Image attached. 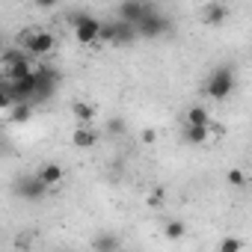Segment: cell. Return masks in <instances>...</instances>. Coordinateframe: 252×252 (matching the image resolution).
<instances>
[{
    "label": "cell",
    "mask_w": 252,
    "mask_h": 252,
    "mask_svg": "<svg viewBox=\"0 0 252 252\" xmlns=\"http://www.w3.org/2000/svg\"><path fill=\"white\" fill-rule=\"evenodd\" d=\"M65 21L71 24L77 45H98L101 18H95V15H89V12H83V9H74V12H68V15H65Z\"/></svg>",
    "instance_id": "cell-1"
},
{
    "label": "cell",
    "mask_w": 252,
    "mask_h": 252,
    "mask_svg": "<svg viewBox=\"0 0 252 252\" xmlns=\"http://www.w3.org/2000/svg\"><path fill=\"white\" fill-rule=\"evenodd\" d=\"M237 86V77H234V68L231 65H220L211 71V77L205 80V95L214 98V101H225Z\"/></svg>",
    "instance_id": "cell-2"
},
{
    "label": "cell",
    "mask_w": 252,
    "mask_h": 252,
    "mask_svg": "<svg viewBox=\"0 0 252 252\" xmlns=\"http://www.w3.org/2000/svg\"><path fill=\"white\" fill-rule=\"evenodd\" d=\"M33 83H36V92H33V104H42V101H51L57 86H60V71L54 65H33Z\"/></svg>",
    "instance_id": "cell-3"
},
{
    "label": "cell",
    "mask_w": 252,
    "mask_h": 252,
    "mask_svg": "<svg viewBox=\"0 0 252 252\" xmlns=\"http://www.w3.org/2000/svg\"><path fill=\"white\" fill-rule=\"evenodd\" d=\"M137 36H146V39H155V36H163L169 30V18L158 9V6H149L146 3V15L140 18V24L134 27Z\"/></svg>",
    "instance_id": "cell-4"
},
{
    "label": "cell",
    "mask_w": 252,
    "mask_h": 252,
    "mask_svg": "<svg viewBox=\"0 0 252 252\" xmlns=\"http://www.w3.org/2000/svg\"><path fill=\"white\" fill-rule=\"evenodd\" d=\"M24 48H27V54H33V57H48L54 48H57V36L51 33V30H27L24 33Z\"/></svg>",
    "instance_id": "cell-5"
},
{
    "label": "cell",
    "mask_w": 252,
    "mask_h": 252,
    "mask_svg": "<svg viewBox=\"0 0 252 252\" xmlns=\"http://www.w3.org/2000/svg\"><path fill=\"white\" fill-rule=\"evenodd\" d=\"M12 190H15V196H18V199H27V202H39V199L48 193V187H45L36 175H21V178L15 181V187H12Z\"/></svg>",
    "instance_id": "cell-6"
},
{
    "label": "cell",
    "mask_w": 252,
    "mask_h": 252,
    "mask_svg": "<svg viewBox=\"0 0 252 252\" xmlns=\"http://www.w3.org/2000/svg\"><path fill=\"white\" fill-rule=\"evenodd\" d=\"M116 15H119V24L137 27L140 18L146 15V3H140V0H128V3H122V6L116 9Z\"/></svg>",
    "instance_id": "cell-7"
},
{
    "label": "cell",
    "mask_w": 252,
    "mask_h": 252,
    "mask_svg": "<svg viewBox=\"0 0 252 252\" xmlns=\"http://www.w3.org/2000/svg\"><path fill=\"white\" fill-rule=\"evenodd\" d=\"M36 178H39V181H42L48 190H54L57 184H63V178H65V169H63L60 163H45V166H39Z\"/></svg>",
    "instance_id": "cell-8"
},
{
    "label": "cell",
    "mask_w": 252,
    "mask_h": 252,
    "mask_svg": "<svg viewBox=\"0 0 252 252\" xmlns=\"http://www.w3.org/2000/svg\"><path fill=\"white\" fill-rule=\"evenodd\" d=\"M71 116L77 122V128H92V122H95V107L86 104V101H74L71 104Z\"/></svg>",
    "instance_id": "cell-9"
},
{
    "label": "cell",
    "mask_w": 252,
    "mask_h": 252,
    "mask_svg": "<svg viewBox=\"0 0 252 252\" xmlns=\"http://www.w3.org/2000/svg\"><path fill=\"white\" fill-rule=\"evenodd\" d=\"M208 125H211V113L202 104H196L184 113V128H208Z\"/></svg>",
    "instance_id": "cell-10"
},
{
    "label": "cell",
    "mask_w": 252,
    "mask_h": 252,
    "mask_svg": "<svg viewBox=\"0 0 252 252\" xmlns=\"http://www.w3.org/2000/svg\"><path fill=\"white\" fill-rule=\"evenodd\" d=\"M211 134H220V131L214 128V122L208 125V128H184V143H190V146H205V143H211Z\"/></svg>",
    "instance_id": "cell-11"
},
{
    "label": "cell",
    "mask_w": 252,
    "mask_h": 252,
    "mask_svg": "<svg viewBox=\"0 0 252 252\" xmlns=\"http://www.w3.org/2000/svg\"><path fill=\"white\" fill-rule=\"evenodd\" d=\"M225 18H228V6H225V3H205V9H202V21H205V24L217 27V24H222Z\"/></svg>",
    "instance_id": "cell-12"
},
{
    "label": "cell",
    "mask_w": 252,
    "mask_h": 252,
    "mask_svg": "<svg viewBox=\"0 0 252 252\" xmlns=\"http://www.w3.org/2000/svg\"><path fill=\"white\" fill-rule=\"evenodd\" d=\"M92 249L95 252H119V237L113 231H101L92 237Z\"/></svg>",
    "instance_id": "cell-13"
},
{
    "label": "cell",
    "mask_w": 252,
    "mask_h": 252,
    "mask_svg": "<svg viewBox=\"0 0 252 252\" xmlns=\"http://www.w3.org/2000/svg\"><path fill=\"white\" fill-rule=\"evenodd\" d=\"M71 143H74L77 149H92V146L98 143V131H95V128H74Z\"/></svg>",
    "instance_id": "cell-14"
},
{
    "label": "cell",
    "mask_w": 252,
    "mask_h": 252,
    "mask_svg": "<svg viewBox=\"0 0 252 252\" xmlns=\"http://www.w3.org/2000/svg\"><path fill=\"white\" fill-rule=\"evenodd\" d=\"M33 110H36V104H12L9 107V122L21 125V122H27L33 116Z\"/></svg>",
    "instance_id": "cell-15"
},
{
    "label": "cell",
    "mask_w": 252,
    "mask_h": 252,
    "mask_svg": "<svg viewBox=\"0 0 252 252\" xmlns=\"http://www.w3.org/2000/svg\"><path fill=\"white\" fill-rule=\"evenodd\" d=\"M163 237H166V240H181V237H187V225H184L181 220H169V222L163 225Z\"/></svg>",
    "instance_id": "cell-16"
},
{
    "label": "cell",
    "mask_w": 252,
    "mask_h": 252,
    "mask_svg": "<svg viewBox=\"0 0 252 252\" xmlns=\"http://www.w3.org/2000/svg\"><path fill=\"white\" fill-rule=\"evenodd\" d=\"M217 252H243V240L240 237H222Z\"/></svg>",
    "instance_id": "cell-17"
},
{
    "label": "cell",
    "mask_w": 252,
    "mask_h": 252,
    "mask_svg": "<svg viewBox=\"0 0 252 252\" xmlns=\"http://www.w3.org/2000/svg\"><path fill=\"white\" fill-rule=\"evenodd\" d=\"M104 131H107V137H122L125 131H128V125H125V119H110L104 125Z\"/></svg>",
    "instance_id": "cell-18"
},
{
    "label": "cell",
    "mask_w": 252,
    "mask_h": 252,
    "mask_svg": "<svg viewBox=\"0 0 252 252\" xmlns=\"http://www.w3.org/2000/svg\"><path fill=\"white\" fill-rule=\"evenodd\" d=\"M228 184H231V187H237V190H240V187H246V175H243V169H237V166H234V169H228Z\"/></svg>",
    "instance_id": "cell-19"
},
{
    "label": "cell",
    "mask_w": 252,
    "mask_h": 252,
    "mask_svg": "<svg viewBox=\"0 0 252 252\" xmlns=\"http://www.w3.org/2000/svg\"><path fill=\"white\" fill-rule=\"evenodd\" d=\"M163 196H166V190H163V187H152V193H149V205H152V208H158V205L163 202Z\"/></svg>",
    "instance_id": "cell-20"
},
{
    "label": "cell",
    "mask_w": 252,
    "mask_h": 252,
    "mask_svg": "<svg viewBox=\"0 0 252 252\" xmlns=\"http://www.w3.org/2000/svg\"><path fill=\"white\" fill-rule=\"evenodd\" d=\"M12 107V101H9V92H6V86L3 83H0V113H3V110H9Z\"/></svg>",
    "instance_id": "cell-21"
},
{
    "label": "cell",
    "mask_w": 252,
    "mask_h": 252,
    "mask_svg": "<svg viewBox=\"0 0 252 252\" xmlns=\"http://www.w3.org/2000/svg\"><path fill=\"white\" fill-rule=\"evenodd\" d=\"M140 140H143V143H146V146H152V143H155V140H158V131H155V128H146V131H143V134H140Z\"/></svg>",
    "instance_id": "cell-22"
}]
</instances>
